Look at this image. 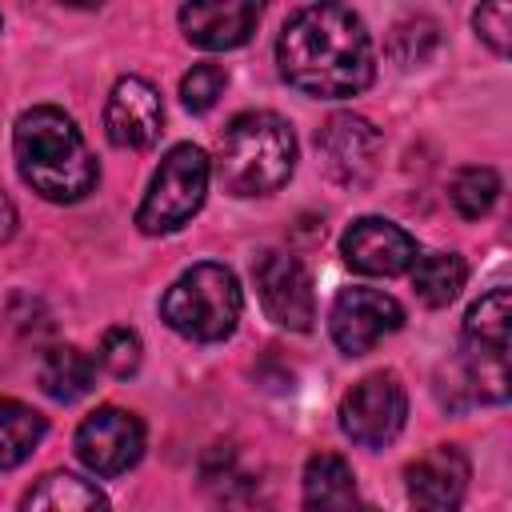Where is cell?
Returning <instances> with one entry per match:
<instances>
[{"instance_id": "cell-2", "label": "cell", "mask_w": 512, "mask_h": 512, "mask_svg": "<svg viewBox=\"0 0 512 512\" xmlns=\"http://www.w3.org/2000/svg\"><path fill=\"white\" fill-rule=\"evenodd\" d=\"M12 152L24 184L52 204L84 200L96 188V160L76 120L52 104L28 108L12 128Z\"/></svg>"}, {"instance_id": "cell-13", "label": "cell", "mask_w": 512, "mask_h": 512, "mask_svg": "<svg viewBox=\"0 0 512 512\" xmlns=\"http://www.w3.org/2000/svg\"><path fill=\"white\" fill-rule=\"evenodd\" d=\"M468 456L456 444H436L408 464V500L416 512H456L468 492Z\"/></svg>"}, {"instance_id": "cell-5", "label": "cell", "mask_w": 512, "mask_h": 512, "mask_svg": "<svg viewBox=\"0 0 512 512\" xmlns=\"http://www.w3.org/2000/svg\"><path fill=\"white\" fill-rule=\"evenodd\" d=\"M508 320H512L508 288H492L464 316L460 372L472 400H484V404L508 400Z\"/></svg>"}, {"instance_id": "cell-23", "label": "cell", "mask_w": 512, "mask_h": 512, "mask_svg": "<svg viewBox=\"0 0 512 512\" xmlns=\"http://www.w3.org/2000/svg\"><path fill=\"white\" fill-rule=\"evenodd\" d=\"M392 56L404 64V68H412V64H424L428 56H432V48H436V24L428 20V16H416V20H404V24H396L392 28Z\"/></svg>"}, {"instance_id": "cell-10", "label": "cell", "mask_w": 512, "mask_h": 512, "mask_svg": "<svg viewBox=\"0 0 512 512\" xmlns=\"http://www.w3.org/2000/svg\"><path fill=\"white\" fill-rule=\"evenodd\" d=\"M404 324V308L400 300H392L380 288H344L332 304V340L344 356H360L368 348H376L384 336H392Z\"/></svg>"}, {"instance_id": "cell-25", "label": "cell", "mask_w": 512, "mask_h": 512, "mask_svg": "<svg viewBox=\"0 0 512 512\" xmlns=\"http://www.w3.org/2000/svg\"><path fill=\"white\" fill-rule=\"evenodd\" d=\"M472 24H476V36L496 52L504 56L508 44H512V8L508 4H480L472 12Z\"/></svg>"}, {"instance_id": "cell-17", "label": "cell", "mask_w": 512, "mask_h": 512, "mask_svg": "<svg viewBox=\"0 0 512 512\" xmlns=\"http://www.w3.org/2000/svg\"><path fill=\"white\" fill-rule=\"evenodd\" d=\"M20 512H108V500L96 484L72 472H48L28 488Z\"/></svg>"}, {"instance_id": "cell-3", "label": "cell", "mask_w": 512, "mask_h": 512, "mask_svg": "<svg viewBox=\"0 0 512 512\" xmlns=\"http://www.w3.org/2000/svg\"><path fill=\"white\" fill-rule=\"evenodd\" d=\"M296 168V136L276 112H240L216 144V176L232 196H268Z\"/></svg>"}, {"instance_id": "cell-26", "label": "cell", "mask_w": 512, "mask_h": 512, "mask_svg": "<svg viewBox=\"0 0 512 512\" xmlns=\"http://www.w3.org/2000/svg\"><path fill=\"white\" fill-rule=\"evenodd\" d=\"M12 232H16V208H12V200H8L4 188H0V244H4Z\"/></svg>"}, {"instance_id": "cell-21", "label": "cell", "mask_w": 512, "mask_h": 512, "mask_svg": "<svg viewBox=\"0 0 512 512\" xmlns=\"http://www.w3.org/2000/svg\"><path fill=\"white\" fill-rule=\"evenodd\" d=\"M448 196H452V204H456V212H460L464 220H480V216L492 212V204H496V196H500V176H496L492 168H480V164L460 168V172L452 176Z\"/></svg>"}, {"instance_id": "cell-12", "label": "cell", "mask_w": 512, "mask_h": 512, "mask_svg": "<svg viewBox=\"0 0 512 512\" xmlns=\"http://www.w3.org/2000/svg\"><path fill=\"white\" fill-rule=\"evenodd\" d=\"M316 148L328 164V172L348 184V188H360L372 180L376 164H380V132L364 120V116H352V112H340L332 116L320 136H316Z\"/></svg>"}, {"instance_id": "cell-19", "label": "cell", "mask_w": 512, "mask_h": 512, "mask_svg": "<svg viewBox=\"0 0 512 512\" xmlns=\"http://www.w3.org/2000/svg\"><path fill=\"white\" fill-rule=\"evenodd\" d=\"M412 288L416 296L428 304V308H444L460 296L464 288V276H468V264L456 256V252H424L412 260Z\"/></svg>"}, {"instance_id": "cell-6", "label": "cell", "mask_w": 512, "mask_h": 512, "mask_svg": "<svg viewBox=\"0 0 512 512\" xmlns=\"http://www.w3.org/2000/svg\"><path fill=\"white\" fill-rule=\"evenodd\" d=\"M208 176H212V160L204 156V148H196V144L168 148V156L160 160V168L136 208L140 232L164 236V232L184 228L208 196Z\"/></svg>"}, {"instance_id": "cell-27", "label": "cell", "mask_w": 512, "mask_h": 512, "mask_svg": "<svg viewBox=\"0 0 512 512\" xmlns=\"http://www.w3.org/2000/svg\"><path fill=\"white\" fill-rule=\"evenodd\" d=\"M356 512H380V508H372V504H360V508H356Z\"/></svg>"}, {"instance_id": "cell-7", "label": "cell", "mask_w": 512, "mask_h": 512, "mask_svg": "<svg viewBox=\"0 0 512 512\" xmlns=\"http://www.w3.org/2000/svg\"><path fill=\"white\" fill-rule=\"evenodd\" d=\"M408 420V392L392 372H372L340 400V428L360 448H384Z\"/></svg>"}, {"instance_id": "cell-8", "label": "cell", "mask_w": 512, "mask_h": 512, "mask_svg": "<svg viewBox=\"0 0 512 512\" xmlns=\"http://www.w3.org/2000/svg\"><path fill=\"white\" fill-rule=\"evenodd\" d=\"M252 280L260 292V304L268 320L292 332H308L316 320V296H312V276L308 268L280 248H268L252 260Z\"/></svg>"}, {"instance_id": "cell-11", "label": "cell", "mask_w": 512, "mask_h": 512, "mask_svg": "<svg viewBox=\"0 0 512 512\" xmlns=\"http://www.w3.org/2000/svg\"><path fill=\"white\" fill-rule=\"evenodd\" d=\"M340 252L348 260V268H356L364 276H400L416 260V240L384 216H360L340 236Z\"/></svg>"}, {"instance_id": "cell-24", "label": "cell", "mask_w": 512, "mask_h": 512, "mask_svg": "<svg viewBox=\"0 0 512 512\" xmlns=\"http://www.w3.org/2000/svg\"><path fill=\"white\" fill-rule=\"evenodd\" d=\"M224 84H228V72L220 64H192V72H184L180 80V100L188 112H208L220 100Z\"/></svg>"}, {"instance_id": "cell-18", "label": "cell", "mask_w": 512, "mask_h": 512, "mask_svg": "<svg viewBox=\"0 0 512 512\" xmlns=\"http://www.w3.org/2000/svg\"><path fill=\"white\" fill-rule=\"evenodd\" d=\"M36 380L40 388L60 400V404H72L80 396H88L92 380H96V360L88 352H80L76 344H60V348H48L40 356V368H36Z\"/></svg>"}, {"instance_id": "cell-1", "label": "cell", "mask_w": 512, "mask_h": 512, "mask_svg": "<svg viewBox=\"0 0 512 512\" xmlns=\"http://www.w3.org/2000/svg\"><path fill=\"white\" fill-rule=\"evenodd\" d=\"M280 76L316 100H344L372 84L376 56L364 20L344 4L296 8L276 40Z\"/></svg>"}, {"instance_id": "cell-16", "label": "cell", "mask_w": 512, "mask_h": 512, "mask_svg": "<svg viewBox=\"0 0 512 512\" xmlns=\"http://www.w3.org/2000/svg\"><path fill=\"white\" fill-rule=\"evenodd\" d=\"M304 508L308 512H356V476L344 456L336 452H316L304 464Z\"/></svg>"}, {"instance_id": "cell-15", "label": "cell", "mask_w": 512, "mask_h": 512, "mask_svg": "<svg viewBox=\"0 0 512 512\" xmlns=\"http://www.w3.org/2000/svg\"><path fill=\"white\" fill-rule=\"evenodd\" d=\"M260 20V4L252 0H192L180 8L184 40L204 52L240 48Z\"/></svg>"}, {"instance_id": "cell-20", "label": "cell", "mask_w": 512, "mask_h": 512, "mask_svg": "<svg viewBox=\"0 0 512 512\" xmlns=\"http://www.w3.org/2000/svg\"><path fill=\"white\" fill-rule=\"evenodd\" d=\"M48 424L36 408L20 404V400H0V472L24 464L36 444L44 440Z\"/></svg>"}, {"instance_id": "cell-14", "label": "cell", "mask_w": 512, "mask_h": 512, "mask_svg": "<svg viewBox=\"0 0 512 512\" xmlns=\"http://www.w3.org/2000/svg\"><path fill=\"white\" fill-rule=\"evenodd\" d=\"M164 124V104L160 92L140 80V76H124L116 80L108 104H104V132L116 148H148L160 136Z\"/></svg>"}, {"instance_id": "cell-4", "label": "cell", "mask_w": 512, "mask_h": 512, "mask_svg": "<svg viewBox=\"0 0 512 512\" xmlns=\"http://www.w3.org/2000/svg\"><path fill=\"white\" fill-rule=\"evenodd\" d=\"M240 304L244 300H240V284L232 268L204 260L172 280V288L160 300V316L172 332L200 340V344H216L236 332Z\"/></svg>"}, {"instance_id": "cell-22", "label": "cell", "mask_w": 512, "mask_h": 512, "mask_svg": "<svg viewBox=\"0 0 512 512\" xmlns=\"http://www.w3.org/2000/svg\"><path fill=\"white\" fill-rule=\"evenodd\" d=\"M96 360H100V368H104L108 376H116V380L132 376V372L140 368V336H136L132 328H108V332L100 336Z\"/></svg>"}, {"instance_id": "cell-9", "label": "cell", "mask_w": 512, "mask_h": 512, "mask_svg": "<svg viewBox=\"0 0 512 512\" xmlns=\"http://www.w3.org/2000/svg\"><path fill=\"white\" fill-rule=\"evenodd\" d=\"M76 456L96 476H120L144 456V424L136 412L104 404L76 428Z\"/></svg>"}]
</instances>
